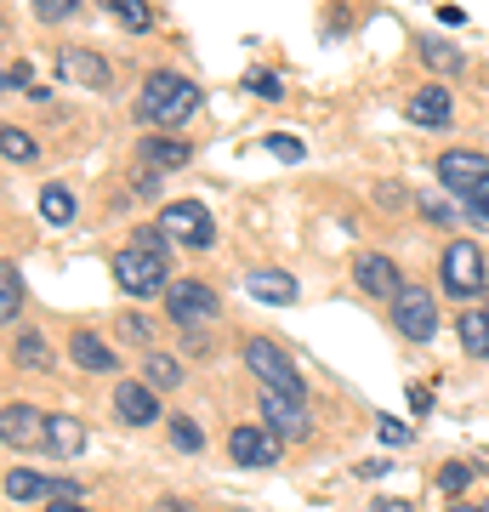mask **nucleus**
Segmentation results:
<instances>
[{
	"label": "nucleus",
	"instance_id": "1",
	"mask_svg": "<svg viewBox=\"0 0 489 512\" xmlns=\"http://www.w3.org/2000/svg\"><path fill=\"white\" fill-rule=\"evenodd\" d=\"M137 114H143L148 126H182V120H194V114H200V86H194V80H182V74H171V69H154L143 80Z\"/></svg>",
	"mask_w": 489,
	"mask_h": 512
},
{
	"label": "nucleus",
	"instance_id": "2",
	"mask_svg": "<svg viewBox=\"0 0 489 512\" xmlns=\"http://www.w3.org/2000/svg\"><path fill=\"white\" fill-rule=\"evenodd\" d=\"M114 285H120L126 296H154L165 285V256L160 251H143V245L114 251Z\"/></svg>",
	"mask_w": 489,
	"mask_h": 512
},
{
	"label": "nucleus",
	"instance_id": "3",
	"mask_svg": "<svg viewBox=\"0 0 489 512\" xmlns=\"http://www.w3.org/2000/svg\"><path fill=\"white\" fill-rule=\"evenodd\" d=\"M245 370L251 376H262L268 387H285V393H302V376H296V359H290L279 342H268V336H251L245 342Z\"/></svg>",
	"mask_w": 489,
	"mask_h": 512
},
{
	"label": "nucleus",
	"instance_id": "4",
	"mask_svg": "<svg viewBox=\"0 0 489 512\" xmlns=\"http://www.w3.org/2000/svg\"><path fill=\"white\" fill-rule=\"evenodd\" d=\"M489 279V262L484 251L472 245V239H455L450 251H444V291L450 296H478Z\"/></svg>",
	"mask_w": 489,
	"mask_h": 512
},
{
	"label": "nucleus",
	"instance_id": "5",
	"mask_svg": "<svg viewBox=\"0 0 489 512\" xmlns=\"http://www.w3.org/2000/svg\"><path fill=\"white\" fill-rule=\"evenodd\" d=\"M393 325H399V336H410V342H433L438 336V302L427 291H416V285H404V291L393 296Z\"/></svg>",
	"mask_w": 489,
	"mask_h": 512
},
{
	"label": "nucleus",
	"instance_id": "6",
	"mask_svg": "<svg viewBox=\"0 0 489 512\" xmlns=\"http://www.w3.org/2000/svg\"><path fill=\"white\" fill-rule=\"evenodd\" d=\"M160 228L171 239H182V245H211L217 239V222H211V211H205L200 200H177L160 211Z\"/></svg>",
	"mask_w": 489,
	"mask_h": 512
},
{
	"label": "nucleus",
	"instance_id": "7",
	"mask_svg": "<svg viewBox=\"0 0 489 512\" xmlns=\"http://www.w3.org/2000/svg\"><path fill=\"white\" fill-rule=\"evenodd\" d=\"M262 421H268L279 439H308L313 433L308 410H302V393H285V387H268L262 393Z\"/></svg>",
	"mask_w": 489,
	"mask_h": 512
},
{
	"label": "nucleus",
	"instance_id": "8",
	"mask_svg": "<svg viewBox=\"0 0 489 512\" xmlns=\"http://www.w3.org/2000/svg\"><path fill=\"white\" fill-rule=\"evenodd\" d=\"M228 456L239 467H273V461L285 456V439L273 433V427H234L228 433Z\"/></svg>",
	"mask_w": 489,
	"mask_h": 512
},
{
	"label": "nucleus",
	"instance_id": "9",
	"mask_svg": "<svg viewBox=\"0 0 489 512\" xmlns=\"http://www.w3.org/2000/svg\"><path fill=\"white\" fill-rule=\"evenodd\" d=\"M217 291L211 285H200V279H182V285H171V302H165V313L177 319V325H205V319H217Z\"/></svg>",
	"mask_w": 489,
	"mask_h": 512
},
{
	"label": "nucleus",
	"instance_id": "10",
	"mask_svg": "<svg viewBox=\"0 0 489 512\" xmlns=\"http://www.w3.org/2000/svg\"><path fill=\"white\" fill-rule=\"evenodd\" d=\"M484 177H489V160L484 154H472V148H450V154L438 160V183L455 188V194H472Z\"/></svg>",
	"mask_w": 489,
	"mask_h": 512
},
{
	"label": "nucleus",
	"instance_id": "11",
	"mask_svg": "<svg viewBox=\"0 0 489 512\" xmlns=\"http://www.w3.org/2000/svg\"><path fill=\"white\" fill-rule=\"evenodd\" d=\"M353 274H359V285H364L370 296H381V302H393V296L404 291L399 262H393V256H381V251H364L359 262H353Z\"/></svg>",
	"mask_w": 489,
	"mask_h": 512
},
{
	"label": "nucleus",
	"instance_id": "12",
	"mask_svg": "<svg viewBox=\"0 0 489 512\" xmlns=\"http://www.w3.org/2000/svg\"><path fill=\"white\" fill-rule=\"evenodd\" d=\"M0 439L12 450H29V444H46V416L29 410V404H6L0 410Z\"/></svg>",
	"mask_w": 489,
	"mask_h": 512
},
{
	"label": "nucleus",
	"instance_id": "13",
	"mask_svg": "<svg viewBox=\"0 0 489 512\" xmlns=\"http://www.w3.org/2000/svg\"><path fill=\"white\" fill-rule=\"evenodd\" d=\"M114 410H120V421H131V427H148V421L160 416V399H154L148 382H120L114 387Z\"/></svg>",
	"mask_w": 489,
	"mask_h": 512
},
{
	"label": "nucleus",
	"instance_id": "14",
	"mask_svg": "<svg viewBox=\"0 0 489 512\" xmlns=\"http://www.w3.org/2000/svg\"><path fill=\"white\" fill-rule=\"evenodd\" d=\"M57 69H63V80H80V86H109V63L97 52H80V46H63Z\"/></svg>",
	"mask_w": 489,
	"mask_h": 512
},
{
	"label": "nucleus",
	"instance_id": "15",
	"mask_svg": "<svg viewBox=\"0 0 489 512\" xmlns=\"http://www.w3.org/2000/svg\"><path fill=\"white\" fill-rule=\"evenodd\" d=\"M450 92H444V86H421L416 97H410V120H416V126H427V131H444L450 126Z\"/></svg>",
	"mask_w": 489,
	"mask_h": 512
},
{
	"label": "nucleus",
	"instance_id": "16",
	"mask_svg": "<svg viewBox=\"0 0 489 512\" xmlns=\"http://www.w3.org/2000/svg\"><path fill=\"white\" fill-rule=\"evenodd\" d=\"M245 291L256 296V302H273V308H285V302H296V279L279 274V268H256V274H245Z\"/></svg>",
	"mask_w": 489,
	"mask_h": 512
},
{
	"label": "nucleus",
	"instance_id": "17",
	"mask_svg": "<svg viewBox=\"0 0 489 512\" xmlns=\"http://www.w3.org/2000/svg\"><path fill=\"white\" fill-rule=\"evenodd\" d=\"M69 359L80 370H91V376H109L114 370V348L103 342V336H91V330H80V336L69 342Z\"/></svg>",
	"mask_w": 489,
	"mask_h": 512
},
{
	"label": "nucleus",
	"instance_id": "18",
	"mask_svg": "<svg viewBox=\"0 0 489 512\" xmlns=\"http://www.w3.org/2000/svg\"><path fill=\"white\" fill-rule=\"evenodd\" d=\"M188 160H194V148L182 143V137H148L143 143V165H154V171H177Z\"/></svg>",
	"mask_w": 489,
	"mask_h": 512
},
{
	"label": "nucleus",
	"instance_id": "19",
	"mask_svg": "<svg viewBox=\"0 0 489 512\" xmlns=\"http://www.w3.org/2000/svg\"><path fill=\"white\" fill-rule=\"evenodd\" d=\"M46 450H57V456H80L86 450V427L74 416H46Z\"/></svg>",
	"mask_w": 489,
	"mask_h": 512
},
{
	"label": "nucleus",
	"instance_id": "20",
	"mask_svg": "<svg viewBox=\"0 0 489 512\" xmlns=\"http://www.w3.org/2000/svg\"><path fill=\"white\" fill-rule=\"evenodd\" d=\"M461 348L472 353V359H489V313H478V308H467L461 313Z\"/></svg>",
	"mask_w": 489,
	"mask_h": 512
},
{
	"label": "nucleus",
	"instance_id": "21",
	"mask_svg": "<svg viewBox=\"0 0 489 512\" xmlns=\"http://www.w3.org/2000/svg\"><path fill=\"white\" fill-rule=\"evenodd\" d=\"M74 211H80V200H74L63 183L40 188V217H46V222H57V228H63V222H74Z\"/></svg>",
	"mask_w": 489,
	"mask_h": 512
},
{
	"label": "nucleus",
	"instance_id": "22",
	"mask_svg": "<svg viewBox=\"0 0 489 512\" xmlns=\"http://www.w3.org/2000/svg\"><path fill=\"white\" fill-rule=\"evenodd\" d=\"M6 495H12V501H40V495H52V478L29 473V467H12V473H6Z\"/></svg>",
	"mask_w": 489,
	"mask_h": 512
},
{
	"label": "nucleus",
	"instance_id": "23",
	"mask_svg": "<svg viewBox=\"0 0 489 512\" xmlns=\"http://www.w3.org/2000/svg\"><path fill=\"white\" fill-rule=\"evenodd\" d=\"M103 6H109L114 18L126 23L131 35H148V29H154V12H148V0H103Z\"/></svg>",
	"mask_w": 489,
	"mask_h": 512
},
{
	"label": "nucleus",
	"instance_id": "24",
	"mask_svg": "<svg viewBox=\"0 0 489 512\" xmlns=\"http://www.w3.org/2000/svg\"><path fill=\"white\" fill-rule=\"evenodd\" d=\"M421 57H427V69H444V74H461V69H467V57L455 52L450 40H433V35L421 40Z\"/></svg>",
	"mask_w": 489,
	"mask_h": 512
},
{
	"label": "nucleus",
	"instance_id": "25",
	"mask_svg": "<svg viewBox=\"0 0 489 512\" xmlns=\"http://www.w3.org/2000/svg\"><path fill=\"white\" fill-rule=\"evenodd\" d=\"M18 308H23V279H18V262H6V268H0V319L12 325Z\"/></svg>",
	"mask_w": 489,
	"mask_h": 512
},
{
	"label": "nucleus",
	"instance_id": "26",
	"mask_svg": "<svg viewBox=\"0 0 489 512\" xmlns=\"http://www.w3.org/2000/svg\"><path fill=\"white\" fill-rule=\"evenodd\" d=\"M143 382L148 387H177L182 382V365L171 359V353H148V359H143Z\"/></svg>",
	"mask_w": 489,
	"mask_h": 512
},
{
	"label": "nucleus",
	"instance_id": "27",
	"mask_svg": "<svg viewBox=\"0 0 489 512\" xmlns=\"http://www.w3.org/2000/svg\"><path fill=\"white\" fill-rule=\"evenodd\" d=\"M12 353H18V365H29V370H46V365H52V353H46V342H40L35 330H23L18 342H12Z\"/></svg>",
	"mask_w": 489,
	"mask_h": 512
},
{
	"label": "nucleus",
	"instance_id": "28",
	"mask_svg": "<svg viewBox=\"0 0 489 512\" xmlns=\"http://www.w3.org/2000/svg\"><path fill=\"white\" fill-rule=\"evenodd\" d=\"M0 154H6L12 165H29V160H35V143H29L18 126H6V131H0Z\"/></svg>",
	"mask_w": 489,
	"mask_h": 512
},
{
	"label": "nucleus",
	"instance_id": "29",
	"mask_svg": "<svg viewBox=\"0 0 489 512\" xmlns=\"http://www.w3.org/2000/svg\"><path fill=\"white\" fill-rule=\"evenodd\" d=\"M171 444H177V450H182V456H194V450H200V427H194V421H188V416H177V421H171Z\"/></svg>",
	"mask_w": 489,
	"mask_h": 512
},
{
	"label": "nucleus",
	"instance_id": "30",
	"mask_svg": "<svg viewBox=\"0 0 489 512\" xmlns=\"http://www.w3.org/2000/svg\"><path fill=\"white\" fill-rule=\"evenodd\" d=\"M80 12V0H35V18L40 23H69Z\"/></svg>",
	"mask_w": 489,
	"mask_h": 512
},
{
	"label": "nucleus",
	"instance_id": "31",
	"mask_svg": "<svg viewBox=\"0 0 489 512\" xmlns=\"http://www.w3.org/2000/svg\"><path fill=\"white\" fill-rule=\"evenodd\" d=\"M467 484H472V467H467V461H450V467L438 473V490H444V495H461Z\"/></svg>",
	"mask_w": 489,
	"mask_h": 512
},
{
	"label": "nucleus",
	"instance_id": "32",
	"mask_svg": "<svg viewBox=\"0 0 489 512\" xmlns=\"http://www.w3.org/2000/svg\"><path fill=\"white\" fill-rule=\"evenodd\" d=\"M467 217L478 222V228H489V177H484V183H478V188L467 194Z\"/></svg>",
	"mask_w": 489,
	"mask_h": 512
},
{
	"label": "nucleus",
	"instance_id": "33",
	"mask_svg": "<svg viewBox=\"0 0 489 512\" xmlns=\"http://www.w3.org/2000/svg\"><path fill=\"white\" fill-rule=\"evenodd\" d=\"M376 433H381V444H393V450H399V444H410V427H404V421H387V416H381Z\"/></svg>",
	"mask_w": 489,
	"mask_h": 512
},
{
	"label": "nucleus",
	"instance_id": "34",
	"mask_svg": "<svg viewBox=\"0 0 489 512\" xmlns=\"http://www.w3.org/2000/svg\"><path fill=\"white\" fill-rule=\"evenodd\" d=\"M268 154H279V160H302L308 148L296 143V137H268Z\"/></svg>",
	"mask_w": 489,
	"mask_h": 512
},
{
	"label": "nucleus",
	"instance_id": "35",
	"mask_svg": "<svg viewBox=\"0 0 489 512\" xmlns=\"http://www.w3.org/2000/svg\"><path fill=\"white\" fill-rule=\"evenodd\" d=\"M421 217H427V222H455V211L444 200H421Z\"/></svg>",
	"mask_w": 489,
	"mask_h": 512
},
{
	"label": "nucleus",
	"instance_id": "36",
	"mask_svg": "<svg viewBox=\"0 0 489 512\" xmlns=\"http://www.w3.org/2000/svg\"><path fill=\"white\" fill-rule=\"evenodd\" d=\"M410 410H416V416H427V410H433V387H410Z\"/></svg>",
	"mask_w": 489,
	"mask_h": 512
},
{
	"label": "nucleus",
	"instance_id": "37",
	"mask_svg": "<svg viewBox=\"0 0 489 512\" xmlns=\"http://www.w3.org/2000/svg\"><path fill=\"white\" fill-rule=\"evenodd\" d=\"M251 92H262V97H279V80H273V74H262V69H256V74H251Z\"/></svg>",
	"mask_w": 489,
	"mask_h": 512
},
{
	"label": "nucleus",
	"instance_id": "38",
	"mask_svg": "<svg viewBox=\"0 0 489 512\" xmlns=\"http://www.w3.org/2000/svg\"><path fill=\"white\" fill-rule=\"evenodd\" d=\"M23 80H29V63H12V69H6V86H12V92H18Z\"/></svg>",
	"mask_w": 489,
	"mask_h": 512
},
{
	"label": "nucleus",
	"instance_id": "39",
	"mask_svg": "<svg viewBox=\"0 0 489 512\" xmlns=\"http://www.w3.org/2000/svg\"><path fill=\"white\" fill-rule=\"evenodd\" d=\"M376 512H410V507H404V501H387V495H381V501H376Z\"/></svg>",
	"mask_w": 489,
	"mask_h": 512
},
{
	"label": "nucleus",
	"instance_id": "40",
	"mask_svg": "<svg viewBox=\"0 0 489 512\" xmlns=\"http://www.w3.org/2000/svg\"><path fill=\"white\" fill-rule=\"evenodd\" d=\"M46 512H86V507H80V501H52Z\"/></svg>",
	"mask_w": 489,
	"mask_h": 512
},
{
	"label": "nucleus",
	"instance_id": "41",
	"mask_svg": "<svg viewBox=\"0 0 489 512\" xmlns=\"http://www.w3.org/2000/svg\"><path fill=\"white\" fill-rule=\"evenodd\" d=\"M450 512H484V507H450Z\"/></svg>",
	"mask_w": 489,
	"mask_h": 512
},
{
	"label": "nucleus",
	"instance_id": "42",
	"mask_svg": "<svg viewBox=\"0 0 489 512\" xmlns=\"http://www.w3.org/2000/svg\"><path fill=\"white\" fill-rule=\"evenodd\" d=\"M484 512H489V501H484Z\"/></svg>",
	"mask_w": 489,
	"mask_h": 512
}]
</instances>
